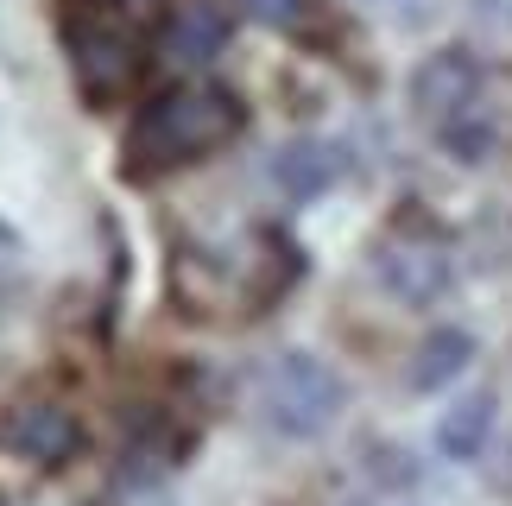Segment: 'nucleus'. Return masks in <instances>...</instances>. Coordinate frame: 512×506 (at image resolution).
I'll list each match as a JSON object with an SVG mask.
<instances>
[{
	"label": "nucleus",
	"mask_w": 512,
	"mask_h": 506,
	"mask_svg": "<svg viewBox=\"0 0 512 506\" xmlns=\"http://www.w3.org/2000/svg\"><path fill=\"white\" fill-rule=\"evenodd\" d=\"M247 127V108L228 83H209V76H190V83L159 89L152 102L127 121L121 140V178H165L177 165L209 159L215 146H228L234 133Z\"/></svg>",
	"instance_id": "nucleus-1"
},
{
	"label": "nucleus",
	"mask_w": 512,
	"mask_h": 506,
	"mask_svg": "<svg viewBox=\"0 0 512 506\" xmlns=\"http://www.w3.org/2000/svg\"><path fill=\"white\" fill-rule=\"evenodd\" d=\"M165 32V0H57V38L89 102H114L146 70Z\"/></svg>",
	"instance_id": "nucleus-2"
},
{
	"label": "nucleus",
	"mask_w": 512,
	"mask_h": 506,
	"mask_svg": "<svg viewBox=\"0 0 512 506\" xmlns=\"http://www.w3.org/2000/svg\"><path fill=\"white\" fill-rule=\"evenodd\" d=\"M253 399H260L266 431H279V437H291V443H310V437H323L329 424L342 418L348 380H342L329 361L304 355V348H285V355H272V361L260 367Z\"/></svg>",
	"instance_id": "nucleus-3"
},
{
	"label": "nucleus",
	"mask_w": 512,
	"mask_h": 506,
	"mask_svg": "<svg viewBox=\"0 0 512 506\" xmlns=\"http://www.w3.org/2000/svg\"><path fill=\"white\" fill-rule=\"evenodd\" d=\"M373 279H380L399 304L430 310V304L449 298V285H456V253H449L443 235H430V228H392V235L373 247Z\"/></svg>",
	"instance_id": "nucleus-4"
},
{
	"label": "nucleus",
	"mask_w": 512,
	"mask_h": 506,
	"mask_svg": "<svg viewBox=\"0 0 512 506\" xmlns=\"http://www.w3.org/2000/svg\"><path fill=\"white\" fill-rule=\"evenodd\" d=\"M481 89H487V70L468 45H443L411 70V108H418L430 127H449L456 114L481 108Z\"/></svg>",
	"instance_id": "nucleus-5"
},
{
	"label": "nucleus",
	"mask_w": 512,
	"mask_h": 506,
	"mask_svg": "<svg viewBox=\"0 0 512 506\" xmlns=\"http://www.w3.org/2000/svg\"><path fill=\"white\" fill-rule=\"evenodd\" d=\"M0 443L32 462H45V469H57V462H70L76 450H83V424H76L64 405H13L7 418H0Z\"/></svg>",
	"instance_id": "nucleus-6"
},
{
	"label": "nucleus",
	"mask_w": 512,
	"mask_h": 506,
	"mask_svg": "<svg viewBox=\"0 0 512 506\" xmlns=\"http://www.w3.org/2000/svg\"><path fill=\"white\" fill-rule=\"evenodd\" d=\"M336 178H342V146H336V140H317V133H304V140H285L279 152H272V184H279L291 203L323 197Z\"/></svg>",
	"instance_id": "nucleus-7"
},
{
	"label": "nucleus",
	"mask_w": 512,
	"mask_h": 506,
	"mask_svg": "<svg viewBox=\"0 0 512 506\" xmlns=\"http://www.w3.org/2000/svg\"><path fill=\"white\" fill-rule=\"evenodd\" d=\"M468 361H475V336L456 329V323H437L418 348H411V386H418V393H443L449 380L468 374Z\"/></svg>",
	"instance_id": "nucleus-8"
},
{
	"label": "nucleus",
	"mask_w": 512,
	"mask_h": 506,
	"mask_svg": "<svg viewBox=\"0 0 512 506\" xmlns=\"http://www.w3.org/2000/svg\"><path fill=\"white\" fill-rule=\"evenodd\" d=\"M494 393H468V399H456L449 412L437 418V450L449 456V462H475L481 450H487V437H494Z\"/></svg>",
	"instance_id": "nucleus-9"
},
{
	"label": "nucleus",
	"mask_w": 512,
	"mask_h": 506,
	"mask_svg": "<svg viewBox=\"0 0 512 506\" xmlns=\"http://www.w3.org/2000/svg\"><path fill=\"white\" fill-rule=\"evenodd\" d=\"M165 45L177 51V64L203 70L209 57L228 45V19L215 13V7H203V0H190V7H177V13L165 19Z\"/></svg>",
	"instance_id": "nucleus-10"
},
{
	"label": "nucleus",
	"mask_w": 512,
	"mask_h": 506,
	"mask_svg": "<svg viewBox=\"0 0 512 506\" xmlns=\"http://www.w3.org/2000/svg\"><path fill=\"white\" fill-rule=\"evenodd\" d=\"M437 140H443V152H449L456 165H481L487 152H494L500 127H494V114H487V108H468V114H456L449 127H437Z\"/></svg>",
	"instance_id": "nucleus-11"
},
{
	"label": "nucleus",
	"mask_w": 512,
	"mask_h": 506,
	"mask_svg": "<svg viewBox=\"0 0 512 506\" xmlns=\"http://www.w3.org/2000/svg\"><path fill=\"white\" fill-rule=\"evenodd\" d=\"M241 7L260 19V26H279V32H298L310 19V0H241Z\"/></svg>",
	"instance_id": "nucleus-12"
},
{
	"label": "nucleus",
	"mask_w": 512,
	"mask_h": 506,
	"mask_svg": "<svg viewBox=\"0 0 512 506\" xmlns=\"http://www.w3.org/2000/svg\"><path fill=\"white\" fill-rule=\"evenodd\" d=\"M0 506H7V500H0Z\"/></svg>",
	"instance_id": "nucleus-13"
}]
</instances>
